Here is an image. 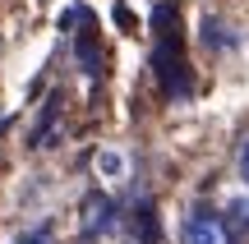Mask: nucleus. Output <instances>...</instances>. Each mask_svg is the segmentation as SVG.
Listing matches in <instances>:
<instances>
[{
  "mask_svg": "<svg viewBox=\"0 0 249 244\" xmlns=\"http://www.w3.org/2000/svg\"><path fill=\"white\" fill-rule=\"evenodd\" d=\"M226 230H231V235H245L249 230V198H231L226 203Z\"/></svg>",
  "mask_w": 249,
  "mask_h": 244,
  "instance_id": "nucleus-8",
  "label": "nucleus"
},
{
  "mask_svg": "<svg viewBox=\"0 0 249 244\" xmlns=\"http://www.w3.org/2000/svg\"><path fill=\"white\" fill-rule=\"evenodd\" d=\"M124 235H129V244H157V240H161V226H157V212H152V203H139V208L129 212V221H124Z\"/></svg>",
  "mask_w": 249,
  "mask_h": 244,
  "instance_id": "nucleus-3",
  "label": "nucleus"
},
{
  "mask_svg": "<svg viewBox=\"0 0 249 244\" xmlns=\"http://www.w3.org/2000/svg\"><path fill=\"white\" fill-rule=\"evenodd\" d=\"M18 244H51V230H46V226H42V230H28Z\"/></svg>",
  "mask_w": 249,
  "mask_h": 244,
  "instance_id": "nucleus-9",
  "label": "nucleus"
},
{
  "mask_svg": "<svg viewBox=\"0 0 249 244\" xmlns=\"http://www.w3.org/2000/svg\"><path fill=\"white\" fill-rule=\"evenodd\" d=\"M240 175H245V180H249V143L240 147Z\"/></svg>",
  "mask_w": 249,
  "mask_h": 244,
  "instance_id": "nucleus-11",
  "label": "nucleus"
},
{
  "mask_svg": "<svg viewBox=\"0 0 249 244\" xmlns=\"http://www.w3.org/2000/svg\"><path fill=\"white\" fill-rule=\"evenodd\" d=\"M79 18H83V28H79V65H83V74H97L102 51H97V37H92V18L88 14H79Z\"/></svg>",
  "mask_w": 249,
  "mask_h": 244,
  "instance_id": "nucleus-6",
  "label": "nucleus"
},
{
  "mask_svg": "<svg viewBox=\"0 0 249 244\" xmlns=\"http://www.w3.org/2000/svg\"><path fill=\"white\" fill-rule=\"evenodd\" d=\"M97 171H102V180L120 184L124 175H129V162H124V152H116V147H102L97 152Z\"/></svg>",
  "mask_w": 249,
  "mask_h": 244,
  "instance_id": "nucleus-7",
  "label": "nucleus"
},
{
  "mask_svg": "<svg viewBox=\"0 0 249 244\" xmlns=\"http://www.w3.org/2000/svg\"><path fill=\"white\" fill-rule=\"evenodd\" d=\"M55 115H60V92H51V101L42 106V115L33 120V134H28L33 147H51L55 143Z\"/></svg>",
  "mask_w": 249,
  "mask_h": 244,
  "instance_id": "nucleus-5",
  "label": "nucleus"
},
{
  "mask_svg": "<svg viewBox=\"0 0 249 244\" xmlns=\"http://www.w3.org/2000/svg\"><path fill=\"white\" fill-rule=\"evenodd\" d=\"M116 23L124 28V33H129V28H134V14H129V9H124V5H116Z\"/></svg>",
  "mask_w": 249,
  "mask_h": 244,
  "instance_id": "nucleus-10",
  "label": "nucleus"
},
{
  "mask_svg": "<svg viewBox=\"0 0 249 244\" xmlns=\"http://www.w3.org/2000/svg\"><path fill=\"white\" fill-rule=\"evenodd\" d=\"M185 244H226V230H222V221H217L213 212L198 208L194 217L185 221Z\"/></svg>",
  "mask_w": 249,
  "mask_h": 244,
  "instance_id": "nucleus-4",
  "label": "nucleus"
},
{
  "mask_svg": "<svg viewBox=\"0 0 249 244\" xmlns=\"http://www.w3.org/2000/svg\"><path fill=\"white\" fill-rule=\"evenodd\" d=\"M152 69H157L161 88L171 97H189V69H185V37H180V14L176 5H157V51H152Z\"/></svg>",
  "mask_w": 249,
  "mask_h": 244,
  "instance_id": "nucleus-1",
  "label": "nucleus"
},
{
  "mask_svg": "<svg viewBox=\"0 0 249 244\" xmlns=\"http://www.w3.org/2000/svg\"><path fill=\"white\" fill-rule=\"evenodd\" d=\"M111 221H116V203H111L107 194H88V198H83V212H79V235L97 240V235L111 230Z\"/></svg>",
  "mask_w": 249,
  "mask_h": 244,
  "instance_id": "nucleus-2",
  "label": "nucleus"
}]
</instances>
